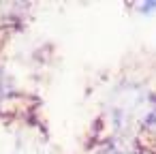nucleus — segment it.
<instances>
[{"label":"nucleus","instance_id":"1","mask_svg":"<svg viewBox=\"0 0 156 154\" xmlns=\"http://www.w3.org/2000/svg\"><path fill=\"white\" fill-rule=\"evenodd\" d=\"M101 154H143V152H141V148H139L130 137L120 135V137L111 139V141L101 150Z\"/></svg>","mask_w":156,"mask_h":154}]
</instances>
